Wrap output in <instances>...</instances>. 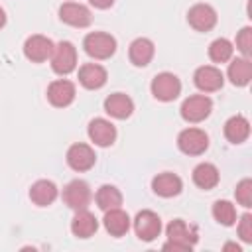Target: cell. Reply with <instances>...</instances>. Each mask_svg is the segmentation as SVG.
<instances>
[{
    "label": "cell",
    "instance_id": "obj_31",
    "mask_svg": "<svg viewBox=\"0 0 252 252\" xmlns=\"http://www.w3.org/2000/svg\"><path fill=\"white\" fill-rule=\"evenodd\" d=\"M238 236L244 242H252V215L244 213L238 220Z\"/></svg>",
    "mask_w": 252,
    "mask_h": 252
},
{
    "label": "cell",
    "instance_id": "obj_18",
    "mask_svg": "<svg viewBox=\"0 0 252 252\" xmlns=\"http://www.w3.org/2000/svg\"><path fill=\"white\" fill-rule=\"evenodd\" d=\"M106 79H108V73L98 63H85L79 69V83L89 91H96V89L104 87Z\"/></svg>",
    "mask_w": 252,
    "mask_h": 252
},
{
    "label": "cell",
    "instance_id": "obj_15",
    "mask_svg": "<svg viewBox=\"0 0 252 252\" xmlns=\"http://www.w3.org/2000/svg\"><path fill=\"white\" fill-rule=\"evenodd\" d=\"M75 94H77L75 85L67 79H57L47 87V100L57 108L69 106L75 100Z\"/></svg>",
    "mask_w": 252,
    "mask_h": 252
},
{
    "label": "cell",
    "instance_id": "obj_10",
    "mask_svg": "<svg viewBox=\"0 0 252 252\" xmlns=\"http://www.w3.org/2000/svg\"><path fill=\"white\" fill-rule=\"evenodd\" d=\"M193 83L201 93H215L219 89H222L224 85V75L219 67L215 65H203L195 71L193 75Z\"/></svg>",
    "mask_w": 252,
    "mask_h": 252
},
{
    "label": "cell",
    "instance_id": "obj_27",
    "mask_svg": "<svg viewBox=\"0 0 252 252\" xmlns=\"http://www.w3.org/2000/svg\"><path fill=\"white\" fill-rule=\"evenodd\" d=\"M234 47L226 37H219L209 45V57L213 63H226L232 59Z\"/></svg>",
    "mask_w": 252,
    "mask_h": 252
},
{
    "label": "cell",
    "instance_id": "obj_33",
    "mask_svg": "<svg viewBox=\"0 0 252 252\" xmlns=\"http://www.w3.org/2000/svg\"><path fill=\"white\" fill-rule=\"evenodd\" d=\"M224 250H236V252H240V246L234 244V242H228V244H224Z\"/></svg>",
    "mask_w": 252,
    "mask_h": 252
},
{
    "label": "cell",
    "instance_id": "obj_14",
    "mask_svg": "<svg viewBox=\"0 0 252 252\" xmlns=\"http://www.w3.org/2000/svg\"><path fill=\"white\" fill-rule=\"evenodd\" d=\"M87 132H89L91 142H94L100 148L112 146L114 140H116V126L110 120H106V118H94V120H91Z\"/></svg>",
    "mask_w": 252,
    "mask_h": 252
},
{
    "label": "cell",
    "instance_id": "obj_9",
    "mask_svg": "<svg viewBox=\"0 0 252 252\" xmlns=\"http://www.w3.org/2000/svg\"><path fill=\"white\" fill-rule=\"evenodd\" d=\"M53 47L55 43L45 37V35H30L26 41H24V55L32 61V63H43L47 59H51V53H53Z\"/></svg>",
    "mask_w": 252,
    "mask_h": 252
},
{
    "label": "cell",
    "instance_id": "obj_17",
    "mask_svg": "<svg viewBox=\"0 0 252 252\" xmlns=\"http://www.w3.org/2000/svg\"><path fill=\"white\" fill-rule=\"evenodd\" d=\"M152 189H154L156 195L169 199V197H175V195L181 193L183 181H181L179 175L169 173V171H163V173H158V175L152 179Z\"/></svg>",
    "mask_w": 252,
    "mask_h": 252
},
{
    "label": "cell",
    "instance_id": "obj_25",
    "mask_svg": "<svg viewBox=\"0 0 252 252\" xmlns=\"http://www.w3.org/2000/svg\"><path fill=\"white\" fill-rule=\"evenodd\" d=\"M219 169L217 165L209 163V161H203L199 163L195 169H193V183L199 187V189H205V191H211L213 187L219 185Z\"/></svg>",
    "mask_w": 252,
    "mask_h": 252
},
{
    "label": "cell",
    "instance_id": "obj_7",
    "mask_svg": "<svg viewBox=\"0 0 252 252\" xmlns=\"http://www.w3.org/2000/svg\"><path fill=\"white\" fill-rule=\"evenodd\" d=\"M134 232H136V236L140 240L152 242L161 232V219L158 217V213H154L150 209H144L134 219Z\"/></svg>",
    "mask_w": 252,
    "mask_h": 252
},
{
    "label": "cell",
    "instance_id": "obj_5",
    "mask_svg": "<svg viewBox=\"0 0 252 252\" xmlns=\"http://www.w3.org/2000/svg\"><path fill=\"white\" fill-rule=\"evenodd\" d=\"M77 67V49L71 41H59L51 53V69L57 75H69Z\"/></svg>",
    "mask_w": 252,
    "mask_h": 252
},
{
    "label": "cell",
    "instance_id": "obj_21",
    "mask_svg": "<svg viewBox=\"0 0 252 252\" xmlns=\"http://www.w3.org/2000/svg\"><path fill=\"white\" fill-rule=\"evenodd\" d=\"M154 53H156L154 41L148 37H136L128 49V57L136 67H146L154 59Z\"/></svg>",
    "mask_w": 252,
    "mask_h": 252
},
{
    "label": "cell",
    "instance_id": "obj_22",
    "mask_svg": "<svg viewBox=\"0 0 252 252\" xmlns=\"http://www.w3.org/2000/svg\"><path fill=\"white\" fill-rule=\"evenodd\" d=\"M248 136H250V122L242 114L230 116L224 122V138L230 144H242L248 140Z\"/></svg>",
    "mask_w": 252,
    "mask_h": 252
},
{
    "label": "cell",
    "instance_id": "obj_32",
    "mask_svg": "<svg viewBox=\"0 0 252 252\" xmlns=\"http://www.w3.org/2000/svg\"><path fill=\"white\" fill-rule=\"evenodd\" d=\"M89 4L98 8V10H106V8H110L114 4V0H89Z\"/></svg>",
    "mask_w": 252,
    "mask_h": 252
},
{
    "label": "cell",
    "instance_id": "obj_6",
    "mask_svg": "<svg viewBox=\"0 0 252 252\" xmlns=\"http://www.w3.org/2000/svg\"><path fill=\"white\" fill-rule=\"evenodd\" d=\"M177 148L187 156H201L209 148V136L201 128H185L177 136Z\"/></svg>",
    "mask_w": 252,
    "mask_h": 252
},
{
    "label": "cell",
    "instance_id": "obj_4",
    "mask_svg": "<svg viewBox=\"0 0 252 252\" xmlns=\"http://www.w3.org/2000/svg\"><path fill=\"white\" fill-rule=\"evenodd\" d=\"M152 94L161 102H171L181 94V81L173 73H158L152 79Z\"/></svg>",
    "mask_w": 252,
    "mask_h": 252
},
{
    "label": "cell",
    "instance_id": "obj_29",
    "mask_svg": "<svg viewBox=\"0 0 252 252\" xmlns=\"http://www.w3.org/2000/svg\"><path fill=\"white\" fill-rule=\"evenodd\" d=\"M234 197L238 201V205H242L244 209H250L252 207V179H242L238 185H236V191H234Z\"/></svg>",
    "mask_w": 252,
    "mask_h": 252
},
{
    "label": "cell",
    "instance_id": "obj_19",
    "mask_svg": "<svg viewBox=\"0 0 252 252\" xmlns=\"http://www.w3.org/2000/svg\"><path fill=\"white\" fill-rule=\"evenodd\" d=\"M102 224H104V228H106V232L110 236H124L128 232V228H130V217L120 207L108 209V211H104Z\"/></svg>",
    "mask_w": 252,
    "mask_h": 252
},
{
    "label": "cell",
    "instance_id": "obj_34",
    "mask_svg": "<svg viewBox=\"0 0 252 252\" xmlns=\"http://www.w3.org/2000/svg\"><path fill=\"white\" fill-rule=\"evenodd\" d=\"M6 26V12L0 8V28H4Z\"/></svg>",
    "mask_w": 252,
    "mask_h": 252
},
{
    "label": "cell",
    "instance_id": "obj_30",
    "mask_svg": "<svg viewBox=\"0 0 252 252\" xmlns=\"http://www.w3.org/2000/svg\"><path fill=\"white\" fill-rule=\"evenodd\" d=\"M236 49H238L244 57H248V55L252 53V28H250V26L242 28V30L236 33Z\"/></svg>",
    "mask_w": 252,
    "mask_h": 252
},
{
    "label": "cell",
    "instance_id": "obj_13",
    "mask_svg": "<svg viewBox=\"0 0 252 252\" xmlns=\"http://www.w3.org/2000/svg\"><path fill=\"white\" fill-rule=\"evenodd\" d=\"M59 18L63 24L73 26V28H87L93 22L91 10L79 2H65L59 8Z\"/></svg>",
    "mask_w": 252,
    "mask_h": 252
},
{
    "label": "cell",
    "instance_id": "obj_20",
    "mask_svg": "<svg viewBox=\"0 0 252 252\" xmlns=\"http://www.w3.org/2000/svg\"><path fill=\"white\" fill-rule=\"evenodd\" d=\"M96 230H98V220L91 211L81 209L75 213V217L71 220V232L77 238H91Z\"/></svg>",
    "mask_w": 252,
    "mask_h": 252
},
{
    "label": "cell",
    "instance_id": "obj_8",
    "mask_svg": "<svg viewBox=\"0 0 252 252\" xmlns=\"http://www.w3.org/2000/svg\"><path fill=\"white\" fill-rule=\"evenodd\" d=\"M63 203L73 209V211H81L87 209L91 203V187L87 181L83 179H73L65 185L63 189Z\"/></svg>",
    "mask_w": 252,
    "mask_h": 252
},
{
    "label": "cell",
    "instance_id": "obj_1",
    "mask_svg": "<svg viewBox=\"0 0 252 252\" xmlns=\"http://www.w3.org/2000/svg\"><path fill=\"white\" fill-rule=\"evenodd\" d=\"M165 234H167V242L163 244V250H183V252H189V250H193V246L199 240L197 230L193 226H189L183 219H173L167 224Z\"/></svg>",
    "mask_w": 252,
    "mask_h": 252
},
{
    "label": "cell",
    "instance_id": "obj_24",
    "mask_svg": "<svg viewBox=\"0 0 252 252\" xmlns=\"http://www.w3.org/2000/svg\"><path fill=\"white\" fill-rule=\"evenodd\" d=\"M230 83L234 87H246L252 79V63L248 57H236L230 61L228 71H226Z\"/></svg>",
    "mask_w": 252,
    "mask_h": 252
},
{
    "label": "cell",
    "instance_id": "obj_16",
    "mask_svg": "<svg viewBox=\"0 0 252 252\" xmlns=\"http://www.w3.org/2000/svg\"><path fill=\"white\" fill-rule=\"evenodd\" d=\"M104 112L116 120H126L134 112V102L124 93H112L104 98Z\"/></svg>",
    "mask_w": 252,
    "mask_h": 252
},
{
    "label": "cell",
    "instance_id": "obj_11",
    "mask_svg": "<svg viewBox=\"0 0 252 252\" xmlns=\"http://www.w3.org/2000/svg\"><path fill=\"white\" fill-rule=\"evenodd\" d=\"M96 161V154L89 144H73L67 150V165L75 171H89Z\"/></svg>",
    "mask_w": 252,
    "mask_h": 252
},
{
    "label": "cell",
    "instance_id": "obj_2",
    "mask_svg": "<svg viewBox=\"0 0 252 252\" xmlns=\"http://www.w3.org/2000/svg\"><path fill=\"white\" fill-rule=\"evenodd\" d=\"M83 47H85V53L93 59H108L114 55L116 51V39L106 33V32H93V33H87L85 39H83Z\"/></svg>",
    "mask_w": 252,
    "mask_h": 252
},
{
    "label": "cell",
    "instance_id": "obj_3",
    "mask_svg": "<svg viewBox=\"0 0 252 252\" xmlns=\"http://www.w3.org/2000/svg\"><path fill=\"white\" fill-rule=\"evenodd\" d=\"M213 110V100L207 94H191L181 102V118L189 124H197L203 122L205 118H209Z\"/></svg>",
    "mask_w": 252,
    "mask_h": 252
},
{
    "label": "cell",
    "instance_id": "obj_23",
    "mask_svg": "<svg viewBox=\"0 0 252 252\" xmlns=\"http://www.w3.org/2000/svg\"><path fill=\"white\" fill-rule=\"evenodd\" d=\"M59 191L57 185L49 179H39L30 187V199L37 205V207H47L57 199Z\"/></svg>",
    "mask_w": 252,
    "mask_h": 252
},
{
    "label": "cell",
    "instance_id": "obj_26",
    "mask_svg": "<svg viewBox=\"0 0 252 252\" xmlns=\"http://www.w3.org/2000/svg\"><path fill=\"white\" fill-rule=\"evenodd\" d=\"M94 201H96V207L102 209V211L116 209V207L122 205V193H120L114 185H102V187L96 191Z\"/></svg>",
    "mask_w": 252,
    "mask_h": 252
},
{
    "label": "cell",
    "instance_id": "obj_28",
    "mask_svg": "<svg viewBox=\"0 0 252 252\" xmlns=\"http://www.w3.org/2000/svg\"><path fill=\"white\" fill-rule=\"evenodd\" d=\"M213 217L222 226H232L236 222V209H234V205L230 201H224V199L220 201L219 199L213 205Z\"/></svg>",
    "mask_w": 252,
    "mask_h": 252
},
{
    "label": "cell",
    "instance_id": "obj_12",
    "mask_svg": "<svg viewBox=\"0 0 252 252\" xmlns=\"http://www.w3.org/2000/svg\"><path fill=\"white\" fill-rule=\"evenodd\" d=\"M187 22L197 32H211L217 26V12L209 4H195L187 12Z\"/></svg>",
    "mask_w": 252,
    "mask_h": 252
}]
</instances>
